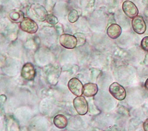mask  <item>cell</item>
Here are the masks:
<instances>
[{"label":"cell","mask_w":148,"mask_h":131,"mask_svg":"<svg viewBox=\"0 0 148 131\" xmlns=\"http://www.w3.org/2000/svg\"><path fill=\"white\" fill-rule=\"evenodd\" d=\"M79 18V14L77 10L73 9L70 11L68 16V20L71 23H74L78 21Z\"/></svg>","instance_id":"5bb4252c"},{"label":"cell","mask_w":148,"mask_h":131,"mask_svg":"<svg viewBox=\"0 0 148 131\" xmlns=\"http://www.w3.org/2000/svg\"><path fill=\"white\" fill-rule=\"evenodd\" d=\"M53 124L55 126L59 129H64L68 125V120L64 115L59 114L54 117Z\"/></svg>","instance_id":"7c38bea8"},{"label":"cell","mask_w":148,"mask_h":131,"mask_svg":"<svg viewBox=\"0 0 148 131\" xmlns=\"http://www.w3.org/2000/svg\"><path fill=\"white\" fill-rule=\"evenodd\" d=\"M56 0H45L46 8L47 10L51 11L55 7Z\"/></svg>","instance_id":"e0dca14e"},{"label":"cell","mask_w":148,"mask_h":131,"mask_svg":"<svg viewBox=\"0 0 148 131\" xmlns=\"http://www.w3.org/2000/svg\"><path fill=\"white\" fill-rule=\"evenodd\" d=\"M9 18L14 22H20L24 19V13L20 10H12L9 13Z\"/></svg>","instance_id":"4fadbf2b"},{"label":"cell","mask_w":148,"mask_h":131,"mask_svg":"<svg viewBox=\"0 0 148 131\" xmlns=\"http://www.w3.org/2000/svg\"><path fill=\"white\" fill-rule=\"evenodd\" d=\"M30 15L33 16L36 19L40 21H44L46 20L47 16V11L46 8L40 4H33L30 8Z\"/></svg>","instance_id":"277c9868"},{"label":"cell","mask_w":148,"mask_h":131,"mask_svg":"<svg viewBox=\"0 0 148 131\" xmlns=\"http://www.w3.org/2000/svg\"><path fill=\"white\" fill-rule=\"evenodd\" d=\"M36 76V70L31 63H26L23 66L21 71V76L26 81H33Z\"/></svg>","instance_id":"8992f818"},{"label":"cell","mask_w":148,"mask_h":131,"mask_svg":"<svg viewBox=\"0 0 148 131\" xmlns=\"http://www.w3.org/2000/svg\"><path fill=\"white\" fill-rule=\"evenodd\" d=\"M74 35H75L77 39V46H81L85 43L86 37L83 33H77L75 34H74Z\"/></svg>","instance_id":"9a60e30c"},{"label":"cell","mask_w":148,"mask_h":131,"mask_svg":"<svg viewBox=\"0 0 148 131\" xmlns=\"http://www.w3.org/2000/svg\"><path fill=\"white\" fill-rule=\"evenodd\" d=\"M68 87L72 94L80 96L83 94L84 86L81 81L77 78H72L68 81Z\"/></svg>","instance_id":"52a82bcc"},{"label":"cell","mask_w":148,"mask_h":131,"mask_svg":"<svg viewBox=\"0 0 148 131\" xmlns=\"http://www.w3.org/2000/svg\"><path fill=\"white\" fill-rule=\"evenodd\" d=\"M46 21L48 24H49L52 25V26H55L57 24L58 22V18L52 14H47L46 18Z\"/></svg>","instance_id":"2e32d148"},{"label":"cell","mask_w":148,"mask_h":131,"mask_svg":"<svg viewBox=\"0 0 148 131\" xmlns=\"http://www.w3.org/2000/svg\"><path fill=\"white\" fill-rule=\"evenodd\" d=\"M20 28L23 31L29 34H34L38 31L39 27L33 20L29 17H24L20 22Z\"/></svg>","instance_id":"5b68a950"},{"label":"cell","mask_w":148,"mask_h":131,"mask_svg":"<svg viewBox=\"0 0 148 131\" xmlns=\"http://www.w3.org/2000/svg\"><path fill=\"white\" fill-rule=\"evenodd\" d=\"M109 92L116 99L124 100L126 97V92L123 86L117 82L113 83L109 87Z\"/></svg>","instance_id":"7a4b0ae2"},{"label":"cell","mask_w":148,"mask_h":131,"mask_svg":"<svg viewBox=\"0 0 148 131\" xmlns=\"http://www.w3.org/2000/svg\"><path fill=\"white\" fill-rule=\"evenodd\" d=\"M122 10L124 13L130 18H133L136 16H137L139 13L136 5L129 0L125 1L123 3Z\"/></svg>","instance_id":"9c48e42d"},{"label":"cell","mask_w":148,"mask_h":131,"mask_svg":"<svg viewBox=\"0 0 148 131\" xmlns=\"http://www.w3.org/2000/svg\"><path fill=\"white\" fill-rule=\"evenodd\" d=\"M132 26L133 31L138 34H143L146 30V22L140 16H136L132 19Z\"/></svg>","instance_id":"ba28073f"},{"label":"cell","mask_w":148,"mask_h":131,"mask_svg":"<svg viewBox=\"0 0 148 131\" xmlns=\"http://www.w3.org/2000/svg\"><path fill=\"white\" fill-rule=\"evenodd\" d=\"M145 88L148 90V78L147 79V80H146L145 83Z\"/></svg>","instance_id":"ffe728a7"},{"label":"cell","mask_w":148,"mask_h":131,"mask_svg":"<svg viewBox=\"0 0 148 131\" xmlns=\"http://www.w3.org/2000/svg\"><path fill=\"white\" fill-rule=\"evenodd\" d=\"M140 47L143 50L148 52V36L145 37L141 41Z\"/></svg>","instance_id":"ac0fdd59"},{"label":"cell","mask_w":148,"mask_h":131,"mask_svg":"<svg viewBox=\"0 0 148 131\" xmlns=\"http://www.w3.org/2000/svg\"><path fill=\"white\" fill-rule=\"evenodd\" d=\"M98 88L97 84L93 83H88L84 85L83 94L86 97H92L98 93Z\"/></svg>","instance_id":"8fae6325"},{"label":"cell","mask_w":148,"mask_h":131,"mask_svg":"<svg viewBox=\"0 0 148 131\" xmlns=\"http://www.w3.org/2000/svg\"><path fill=\"white\" fill-rule=\"evenodd\" d=\"M59 40L60 44L67 49H73L77 46V39L74 35L62 34L59 37Z\"/></svg>","instance_id":"6da1fadb"},{"label":"cell","mask_w":148,"mask_h":131,"mask_svg":"<svg viewBox=\"0 0 148 131\" xmlns=\"http://www.w3.org/2000/svg\"><path fill=\"white\" fill-rule=\"evenodd\" d=\"M122 30L121 27L117 24H112L107 29V34L108 36L113 40L119 38L121 34Z\"/></svg>","instance_id":"30bf717a"},{"label":"cell","mask_w":148,"mask_h":131,"mask_svg":"<svg viewBox=\"0 0 148 131\" xmlns=\"http://www.w3.org/2000/svg\"><path fill=\"white\" fill-rule=\"evenodd\" d=\"M73 105L77 112L80 115H85L88 111V104L84 96H77L73 100Z\"/></svg>","instance_id":"3957f363"},{"label":"cell","mask_w":148,"mask_h":131,"mask_svg":"<svg viewBox=\"0 0 148 131\" xmlns=\"http://www.w3.org/2000/svg\"><path fill=\"white\" fill-rule=\"evenodd\" d=\"M143 128L144 130L148 131V119H146L145 121V122H143Z\"/></svg>","instance_id":"d6986e66"}]
</instances>
